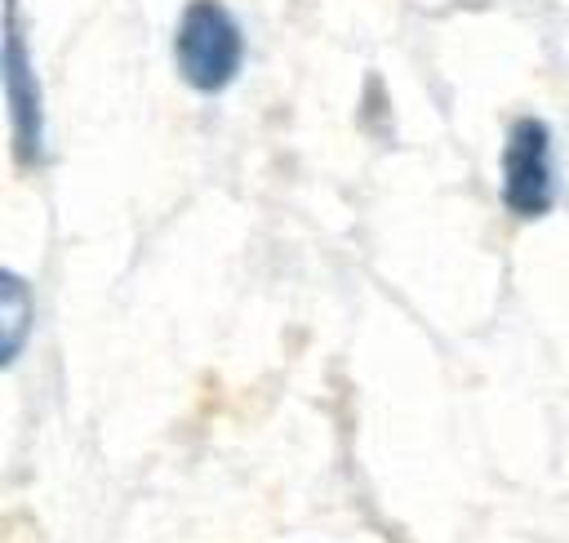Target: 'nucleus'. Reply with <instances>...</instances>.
<instances>
[{
	"label": "nucleus",
	"mask_w": 569,
	"mask_h": 543,
	"mask_svg": "<svg viewBox=\"0 0 569 543\" xmlns=\"http://www.w3.org/2000/svg\"><path fill=\"white\" fill-rule=\"evenodd\" d=\"M173 67L204 98L231 89L244 67L240 18L222 0H187L173 22Z\"/></svg>",
	"instance_id": "f257e3e1"
},
{
	"label": "nucleus",
	"mask_w": 569,
	"mask_h": 543,
	"mask_svg": "<svg viewBox=\"0 0 569 543\" xmlns=\"http://www.w3.org/2000/svg\"><path fill=\"white\" fill-rule=\"evenodd\" d=\"M498 191L511 218H547L556 209V147L542 116H516L498 156Z\"/></svg>",
	"instance_id": "f03ea898"
},
{
	"label": "nucleus",
	"mask_w": 569,
	"mask_h": 543,
	"mask_svg": "<svg viewBox=\"0 0 569 543\" xmlns=\"http://www.w3.org/2000/svg\"><path fill=\"white\" fill-rule=\"evenodd\" d=\"M0 85H4V102H9L13 156H18V165L36 169V165H44V93H40L36 62L27 53V36H22V22H18V0H4Z\"/></svg>",
	"instance_id": "7ed1b4c3"
},
{
	"label": "nucleus",
	"mask_w": 569,
	"mask_h": 543,
	"mask_svg": "<svg viewBox=\"0 0 569 543\" xmlns=\"http://www.w3.org/2000/svg\"><path fill=\"white\" fill-rule=\"evenodd\" d=\"M31 325H36L31 285H27L13 267H4V272H0V365H4V369L22 356V347H27V338H31Z\"/></svg>",
	"instance_id": "20e7f679"
}]
</instances>
